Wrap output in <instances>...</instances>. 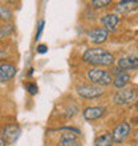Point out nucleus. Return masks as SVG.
Wrapping results in <instances>:
<instances>
[{"label":"nucleus","instance_id":"20e7f679","mask_svg":"<svg viewBox=\"0 0 138 146\" xmlns=\"http://www.w3.org/2000/svg\"><path fill=\"white\" fill-rule=\"evenodd\" d=\"M78 96L84 97V98H89V100H93V98H98L104 94L102 88L100 86H96V85H78L76 88Z\"/></svg>","mask_w":138,"mask_h":146},{"label":"nucleus","instance_id":"f3484780","mask_svg":"<svg viewBox=\"0 0 138 146\" xmlns=\"http://www.w3.org/2000/svg\"><path fill=\"white\" fill-rule=\"evenodd\" d=\"M111 1L110 0H93L92 5H94L96 8H105L106 5H109Z\"/></svg>","mask_w":138,"mask_h":146},{"label":"nucleus","instance_id":"a211bd4d","mask_svg":"<svg viewBox=\"0 0 138 146\" xmlns=\"http://www.w3.org/2000/svg\"><path fill=\"white\" fill-rule=\"evenodd\" d=\"M25 89H27L28 93H29V94H32V96H33V94H36V93H37V90H38L37 85L33 84V82H27V84H25Z\"/></svg>","mask_w":138,"mask_h":146},{"label":"nucleus","instance_id":"6e6552de","mask_svg":"<svg viewBox=\"0 0 138 146\" xmlns=\"http://www.w3.org/2000/svg\"><path fill=\"white\" fill-rule=\"evenodd\" d=\"M105 113H106V109L104 106H90L82 111V115L86 121H94V119L101 118Z\"/></svg>","mask_w":138,"mask_h":146},{"label":"nucleus","instance_id":"423d86ee","mask_svg":"<svg viewBox=\"0 0 138 146\" xmlns=\"http://www.w3.org/2000/svg\"><path fill=\"white\" fill-rule=\"evenodd\" d=\"M20 134H21V129L19 125L16 123H11V125H5L3 127V138L4 142L13 143L19 139Z\"/></svg>","mask_w":138,"mask_h":146},{"label":"nucleus","instance_id":"4468645a","mask_svg":"<svg viewBox=\"0 0 138 146\" xmlns=\"http://www.w3.org/2000/svg\"><path fill=\"white\" fill-rule=\"evenodd\" d=\"M129 82H130V74L126 72H122V70H121V72L115 76L114 80H113V84H114V86L117 89H123Z\"/></svg>","mask_w":138,"mask_h":146},{"label":"nucleus","instance_id":"9b49d317","mask_svg":"<svg viewBox=\"0 0 138 146\" xmlns=\"http://www.w3.org/2000/svg\"><path fill=\"white\" fill-rule=\"evenodd\" d=\"M118 68L125 70H135L138 69V57L134 56H126V57H121L118 60Z\"/></svg>","mask_w":138,"mask_h":146},{"label":"nucleus","instance_id":"b1692460","mask_svg":"<svg viewBox=\"0 0 138 146\" xmlns=\"http://www.w3.org/2000/svg\"><path fill=\"white\" fill-rule=\"evenodd\" d=\"M134 123H137V125H138V117H137V118H134Z\"/></svg>","mask_w":138,"mask_h":146},{"label":"nucleus","instance_id":"0eeeda50","mask_svg":"<svg viewBox=\"0 0 138 146\" xmlns=\"http://www.w3.org/2000/svg\"><path fill=\"white\" fill-rule=\"evenodd\" d=\"M16 74V66L9 62L0 64V82H7Z\"/></svg>","mask_w":138,"mask_h":146},{"label":"nucleus","instance_id":"7ed1b4c3","mask_svg":"<svg viewBox=\"0 0 138 146\" xmlns=\"http://www.w3.org/2000/svg\"><path fill=\"white\" fill-rule=\"evenodd\" d=\"M138 97V92L134 88H123L114 94L113 101L115 105L119 106H126V105L133 104Z\"/></svg>","mask_w":138,"mask_h":146},{"label":"nucleus","instance_id":"5701e85b","mask_svg":"<svg viewBox=\"0 0 138 146\" xmlns=\"http://www.w3.org/2000/svg\"><path fill=\"white\" fill-rule=\"evenodd\" d=\"M134 109H135V110H138V102H137V104L134 105Z\"/></svg>","mask_w":138,"mask_h":146},{"label":"nucleus","instance_id":"dca6fc26","mask_svg":"<svg viewBox=\"0 0 138 146\" xmlns=\"http://www.w3.org/2000/svg\"><path fill=\"white\" fill-rule=\"evenodd\" d=\"M0 19L4 20V21H8V20L12 19V12L11 9L5 5H0Z\"/></svg>","mask_w":138,"mask_h":146},{"label":"nucleus","instance_id":"1a4fd4ad","mask_svg":"<svg viewBox=\"0 0 138 146\" xmlns=\"http://www.w3.org/2000/svg\"><path fill=\"white\" fill-rule=\"evenodd\" d=\"M88 37L94 44H102L109 37V32L106 29H104V28H94L88 33Z\"/></svg>","mask_w":138,"mask_h":146},{"label":"nucleus","instance_id":"4be33fe9","mask_svg":"<svg viewBox=\"0 0 138 146\" xmlns=\"http://www.w3.org/2000/svg\"><path fill=\"white\" fill-rule=\"evenodd\" d=\"M0 146H5V142H4L3 138H0Z\"/></svg>","mask_w":138,"mask_h":146},{"label":"nucleus","instance_id":"f03ea898","mask_svg":"<svg viewBox=\"0 0 138 146\" xmlns=\"http://www.w3.org/2000/svg\"><path fill=\"white\" fill-rule=\"evenodd\" d=\"M86 77L88 80L94 84L96 86H107V85L111 84L113 81V77L107 70L101 69V68H93V69H89L86 72Z\"/></svg>","mask_w":138,"mask_h":146},{"label":"nucleus","instance_id":"aec40b11","mask_svg":"<svg viewBox=\"0 0 138 146\" xmlns=\"http://www.w3.org/2000/svg\"><path fill=\"white\" fill-rule=\"evenodd\" d=\"M48 52V48H46V45H44V44H41V45H38L37 46V53L40 54H44Z\"/></svg>","mask_w":138,"mask_h":146},{"label":"nucleus","instance_id":"ddd939ff","mask_svg":"<svg viewBox=\"0 0 138 146\" xmlns=\"http://www.w3.org/2000/svg\"><path fill=\"white\" fill-rule=\"evenodd\" d=\"M58 146H80V141L74 133H62L58 141Z\"/></svg>","mask_w":138,"mask_h":146},{"label":"nucleus","instance_id":"2eb2a0df","mask_svg":"<svg viewBox=\"0 0 138 146\" xmlns=\"http://www.w3.org/2000/svg\"><path fill=\"white\" fill-rule=\"evenodd\" d=\"M113 138H111V133H105V134L97 137L94 141V146H113Z\"/></svg>","mask_w":138,"mask_h":146},{"label":"nucleus","instance_id":"39448f33","mask_svg":"<svg viewBox=\"0 0 138 146\" xmlns=\"http://www.w3.org/2000/svg\"><path fill=\"white\" fill-rule=\"evenodd\" d=\"M130 131H131L130 123H127V122H121V123H118V125L114 127L113 133H111V138H113V142H115V143L123 142V141H125V139L129 137Z\"/></svg>","mask_w":138,"mask_h":146},{"label":"nucleus","instance_id":"6ab92c4d","mask_svg":"<svg viewBox=\"0 0 138 146\" xmlns=\"http://www.w3.org/2000/svg\"><path fill=\"white\" fill-rule=\"evenodd\" d=\"M12 29H13V28H12V25H4V27H1V28H0V38L8 36L12 32Z\"/></svg>","mask_w":138,"mask_h":146},{"label":"nucleus","instance_id":"f8f14e48","mask_svg":"<svg viewBox=\"0 0 138 146\" xmlns=\"http://www.w3.org/2000/svg\"><path fill=\"white\" fill-rule=\"evenodd\" d=\"M137 8H138V1L137 0H123V1L117 3V5H115L117 12L122 13V15L130 13V12L135 11Z\"/></svg>","mask_w":138,"mask_h":146},{"label":"nucleus","instance_id":"412c9836","mask_svg":"<svg viewBox=\"0 0 138 146\" xmlns=\"http://www.w3.org/2000/svg\"><path fill=\"white\" fill-rule=\"evenodd\" d=\"M42 29H44V21L41 20V21H40V24H38V31H37V33H36V38L40 37V35H41Z\"/></svg>","mask_w":138,"mask_h":146},{"label":"nucleus","instance_id":"f257e3e1","mask_svg":"<svg viewBox=\"0 0 138 146\" xmlns=\"http://www.w3.org/2000/svg\"><path fill=\"white\" fill-rule=\"evenodd\" d=\"M82 60L85 62L93 64V65H102L109 66L114 62V56L102 48H93V49H86L82 54Z\"/></svg>","mask_w":138,"mask_h":146},{"label":"nucleus","instance_id":"9d476101","mask_svg":"<svg viewBox=\"0 0 138 146\" xmlns=\"http://www.w3.org/2000/svg\"><path fill=\"white\" fill-rule=\"evenodd\" d=\"M119 23V16L115 13H107L101 19V24L104 25V29H106L107 32L115 31Z\"/></svg>","mask_w":138,"mask_h":146}]
</instances>
